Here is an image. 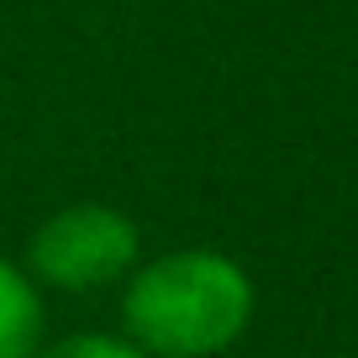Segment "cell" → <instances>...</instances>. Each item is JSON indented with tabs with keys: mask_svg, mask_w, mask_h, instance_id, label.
I'll list each match as a JSON object with an SVG mask.
<instances>
[{
	"mask_svg": "<svg viewBox=\"0 0 358 358\" xmlns=\"http://www.w3.org/2000/svg\"><path fill=\"white\" fill-rule=\"evenodd\" d=\"M37 358H153L132 337H106V332H74L58 337L53 348H37Z\"/></svg>",
	"mask_w": 358,
	"mask_h": 358,
	"instance_id": "cell-4",
	"label": "cell"
},
{
	"mask_svg": "<svg viewBox=\"0 0 358 358\" xmlns=\"http://www.w3.org/2000/svg\"><path fill=\"white\" fill-rule=\"evenodd\" d=\"M43 348V301L11 258H0V358H37Z\"/></svg>",
	"mask_w": 358,
	"mask_h": 358,
	"instance_id": "cell-3",
	"label": "cell"
},
{
	"mask_svg": "<svg viewBox=\"0 0 358 358\" xmlns=\"http://www.w3.org/2000/svg\"><path fill=\"white\" fill-rule=\"evenodd\" d=\"M122 322L153 358H211L253 322V280L227 253L179 248L132 274Z\"/></svg>",
	"mask_w": 358,
	"mask_h": 358,
	"instance_id": "cell-1",
	"label": "cell"
},
{
	"mask_svg": "<svg viewBox=\"0 0 358 358\" xmlns=\"http://www.w3.org/2000/svg\"><path fill=\"white\" fill-rule=\"evenodd\" d=\"M137 248L143 237H137L132 216L101 201H79L53 211L32 232L27 268L53 290H101L137 264Z\"/></svg>",
	"mask_w": 358,
	"mask_h": 358,
	"instance_id": "cell-2",
	"label": "cell"
}]
</instances>
